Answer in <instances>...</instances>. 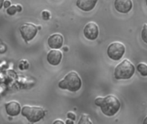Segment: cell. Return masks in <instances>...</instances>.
<instances>
[{
	"instance_id": "obj_14",
	"label": "cell",
	"mask_w": 147,
	"mask_h": 124,
	"mask_svg": "<svg viewBox=\"0 0 147 124\" xmlns=\"http://www.w3.org/2000/svg\"><path fill=\"white\" fill-rule=\"evenodd\" d=\"M78 124H92V122L88 115L83 114L79 119V122Z\"/></svg>"
},
{
	"instance_id": "obj_22",
	"label": "cell",
	"mask_w": 147,
	"mask_h": 124,
	"mask_svg": "<svg viewBox=\"0 0 147 124\" xmlns=\"http://www.w3.org/2000/svg\"><path fill=\"white\" fill-rule=\"evenodd\" d=\"M53 124H65V123H64L62 120H60V119H57V120H55Z\"/></svg>"
},
{
	"instance_id": "obj_3",
	"label": "cell",
	"mask_w": 147,
	"mask_h": 124,
	"mask_svg": "<svg viewBox=\"0 0 147 124\" xmlns=\"http://www.w3.org/2000/svg\"><path fill=\"white\" fill-rule=\"evenodd\" d=\"M22 116H23L29 123H35L42 120L46 116V110L40 106H31L24 105L21 111Z\"/></svg>"
},
{
	"instance_id": "obj_23",
	"label": "cell",
	"mask_w": 147,
	"mask_h": 124,
	"mask_svg": "<svg viewBox=\"0 0 147 124\" xmlns=\"http://www.w3.org/2000/svg\"><path fill=\"white\" fill-rule=\"evenodd\" d=\"M16 9H17V12H21L22 10V6L21 4H16Z\"/></svg>"
},
{
	"instance_id": "obj_2",
	"label": "cell",
	"mask_w": 147,
	"mask_h": 124,
	"mask_svg": "<svg viewBox=\"0 0 147 124\" xmlns=\"http://www.w3.org/2000/svg\"><path fill=\"white\" fill-rule=\"evenodd\" d=\"M100 108L105 116L114 117L121 109V102L115 95H109L102 98Z\"/></svg>"
},
{
	"instance_id": "obj_13",
	"label": "cell",
	"mask_w": 147,
	"mask_h": 124,
	"mask_svg": "<svg viewBox=\"0 0 147 124\" xmlns=\"http://www.w3.org/2000/svg\"><path fill=\"white\" fill-rule=\"evenodd\" d=\"M138 72L144 77H147V64L146 63H140L137 66Z\"/></svg>"
},
{
	"instance_id": "obj_5",
	"label": "cell",
	"mask_w": 147,
	"mask_h": 124,
	"mask_svg": "<svg viewBox=\"0 0 147 124\" xmlns=\"http://www.w3.org/2000/svg\"><path fill=\"white\" fill-rule=\"evenodd\" d=\"M125 51H126V47L123 43L120 41H115L108 47L107 54L111 60L117 61L123 57Z\"/></svg>"
},
{
	"instance_id": "obj_21",
	"label": "cell",
	"mask_w": 147,
	"mask_h": 124,
	"mask_svg": "<svg viewBox=\"0 0 147 124\" xmlns=\"http://www.w3.org/2000/svg\"><path fill=\"white\" fill-rule=\"evenodd\" d=\"M9 6H11V2L9 0H5L4 3H3V7H4L5 9H8Z\"/></svg>"
},
{
	"instance_id": "obj_24",
	"label": "cell",
	"mask_w": 147,
	"mask_h": 124,
	"mask_svg": "<svg viewBox=\"0 0 147 124\" xmlns=\"http://www.w3.org/2000/svg\"><path fill=\"white\" fill-rule=\"evenodd\" d=\"M65 124H74V121L70 120V119H67V120L65 121Z\"/></svg>"
},
{
	"instance_id": "obj_25",
	"label": "cell",
	"mask_w": 147,
	"mask_h": 124,
	"mask_svg": "<svg viewBox=\"0 0 147 124\" xmlns=\"http://www.w3.org/2000/svg\"><path fill=\"white\" fill-rule=\"evenodd\" d=\"M4 1H5V0H0V9H1V8L3 6V3H4Z\"/></svg>"
},
{
	"instance_id": "obj_20",
	"label": "cell",
	"mask_w": 147,
	"mask_h": 124,
	"mask_svg": "<svg viewBox=\"0 0 147 124\" xmlns=\"http://www.w3.org/2000/svg\"><path fill=\"white\" fill-rule=\"evenodd\" d=\"M102 98H103L98 97V98H96L95 99V104H96V106H99V107H100V105H101V104H102Z\"/></svg>"
},
{
	"instance_id": "obj_7",
	"label": "cell",
	"mask_w": 147,
	"mask_h": 124,
	"mask_svg": "<svg viewBox=\"0 0 147 124\" xmlns=\"http://www.w3.org/2000/svg\"><path fill=\"white\" fill-rule=\"evenodd\" d=\"M84 35L86 39L90 41H95L99 35V28L98 25L94 22H88L84 28Z\"/></svg>"
},
{
	"instance_id": "obj_4",
	"label": "cell",
	"mask_w": 147,
	"mask_h": 124,
	"mask_svg": "<svg viewBox=\"0 0 147 124\" xmlns=\"http://www.w3.org/2000/svg\"><path fill=\"white\" fill-rule=\"evenodd\" d=\"M135 73V67L134 64L129 60L125 59L120 64H118L115 69V78L118 80L120 79H129Z\"/></svg>"
},
{
	"instance_id": "obj_26",
	"label": "cell",
	"mask_w": 147,
	"mask_h": 124,
	"mask_svg": "<svg viewBox=\"0 0 147 124\" xmlns=\"http://www.w3.org/2000/svg\"><path fill=\"white\" fill-rule=\"evenodd\" d=\"M143 124H147V117L145 118V120H144V122H143Z\"/></svg>"
},
{
	"instance_id": "obj_17",
	"label": "cell",
	"mask_w": 147,
	"mask_h": 124,
	"mask_svg": "<svg viewBox=\"0 0 147 124\" xmlns=\"http://www.w3.org/2000/svg\"><path fill=\"white\" fill-rule=\"evenodd\" d=\"M28 67V60H22L19 64V68L21 70H26Z\"/></svg>"
},
{
	"instance_id": "obj_16",
	"label": "cell",
	"mask_w": 147,
	"mask_h": 124,
	"mask_svg": "<svg viewBox=\"0 0 147 124\" xmlns=\"http://www.w3.org/2000/svg\"><path fill=\"white\" fill-rule=\"evenodd\" d=\"M6 12L9 16H14L17 12L16 5H11V6H9L8 9H6Z\"/></svg>"
},
{
	"instance_id": "obj_11",
	"label": "cell",
	"mask_w": 147,
	"mask_h": 124,
	"mask_svg": "<svg viewBox=\"0 0 147 124\" xmlns=\"http://www.w3.org/2000/svg\"><path fill=\"white\" fill-rule=\"evenodd\" d=\"M62 52L59 49H51L47 55V62L52 66H58L62 60Z\"/></svg>"
},
{
	"instance_id": "obj_19",
	"label": "cell",
	"mask_w": 147,
	"mask_h": 124,
	"mask_svg": "<svg viewBox=\"0 0 147 124\" xmlns=\"http://www.w3.org/2000/svg\"><path fill=\"white\" fill-rule=\"evenodd\" d=\"M67 118L70 119V120H72V121H75L76 120V114L74 112H68L67 113Z\"/></svg>"
},
{
	"instance_id": "obj_6",
	"label": "cell",
	"mask_w": 147,
	"mask_h": 124,
	"mask_svg": "<svg viewBox=\"0 0 147 124\" xmlns=\"http://www.w3.org/2000/svg\"><path fill=\"white\" fill-rule=\"evenodd\" d=\"M20 34L22 38L24 40V41L28 42L32 41L37 35L38 32V27L31 22H27L22 24L20 27Z\"/></svg>"
},
{
	"instance_id": "obj_9",
	"label": "cell",
	"mask_w": 147,
	"mask_h": 124,
	"mask_svg": "<svg viewBox=\"0 0 147 124\" xmlns=\"http://www.w3.org/2000/svg\"><path fill=\"white\" fill-rule=\"evenodd\" d=\"M5 110L9 117H15L21 114L22 107L19 102L13 100V101H9L5 104Z\"/></svg>"
},
{
	"instance_id": "obj_10",
	"label": "cell",
	"mask_w": 147,
	"mask_h": 124,
	"mask_svg": "<svg viewBox=\"0 0 147 124\" xmlns=\"http://www.w3.org/2000/svg\"><path fill=\"white\" fill-rule=\"evenodd\" d=\"M115 9L119 13L127 14L131 11L133 8L132 0H115Z\"/></svg>"
},
{
	"instance_id": "obj_15",
	"label": "cell",
	"mask_w": 147,
	"mask_h": 124,
	"mask_svg": "<svg viewBox=\"0 0 147 124\" xmlns=\"http://www.w3.org/2000/svg\"><path fill=\"white\" fill-rule=\"evenodd\" d=\"M141 38L144 42L147 44V23H145L141 31Z\"/></svg>"
},
{
	"instance_id": "obj_12",
	"label": "cell",
	"mask_w": 147,
	"mask_h": 124,
	"mask_svg": "<svg viewBox=\"0 0 147 124\" xmlns=\"http://www.w3.org/2000/svg\"><path fill=\"white\" fill-rule=\"evenodd\" d=\"M98 0H77V7L83 11H90L92 10L95 7L96 4L97 3Z\"/></svg>"
},
{
	"instance_id": "obj_8",
	"label": "cell",
	"mask_w": 147,
	"mask_h": 124,
	"mask_svg": "<svg viewBox=\"0 0 147 124\" xmlns=\"http://www.w3.org/2000/svg\"><path fill=\"white\" fill-rule=\"evenodd\" d=\"M47 44L52 49H59L64 44V37L59 33L51 35L47 39Z\"/></svg>"
},
{
	"instance_id": "obj_27",
	"label": "cell",
	"mask_w": 147,
	"mask_h": 124,
	"mask_svg": "<svg viewBox=\"0 0 147 124\" xmlns=\"http://www.w3.org/2000/svg\"><path fill=\"white\" fill-rule=\"evenodd\" d=\"M146 6H147V0H146Z\"/></svg>"
},
{
	"instance_id": "obj_18",
	"label": "cell",
	"mask_w": 147,
	"mask_h": 124,
	"mask_svg": "<svg viewBox=\"0 0 147 124\" xmlns=\"http://www.w3.org/2000/svg\"><path fill=\"white\" fill-rule=\"evenodd\" d=\"M41 16H42V18L44 19V20H48V19H50V17H51V13H50V11H48V10H43L42 11V13H41Z\"/></svg>"
},
{
	"instance_id": "obj_1",
	"label": "cell",
	"mask_w": 147,
	"mask_h": 124,
	"mask_svg": "<svg viewBox=\"0 0 147 124\" xmlns=\"http://www.w3.org/2000/svg\"><path fill=\"white\" fill-rule=\"evenodd\" d=\"M58 86L60 89L67 90L71 92H76L79 91L82 87V79L77 72L71 71L68 73L63 79H61Z\"/></svg>"
}]
</instances>
